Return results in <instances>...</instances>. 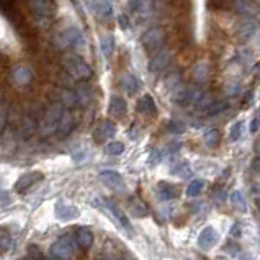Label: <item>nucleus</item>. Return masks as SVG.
Segmentation results:
<instances>
[{"label": "nucleus", "mask_w": 260, "mask_h": 260, "mask_svg": "<svg viewBox=\"0 0 260 260\" xmlns=\"http://www.w3.org/2000/svg\"><path fill=\"white\" fill-rule=\"evenodd\" d=\"M28 9L31 12L36 23L43 28L53 23L57 13V5L54 0H28Z\"/></svg>", "instance_id": "1"}, {"label": "nucleus", "mask_w": 260, "mask_h": 260, "mask_svg": "<svg viewBox=\"0 0 260 260\" xmlns=\"http://www.w3.org/2000/svg\"><path fill=\"white\" fill-rule=\"evenodd\" d=\"M54 46L57 49H66V48H74V49H79V48H84L85 44V38H84V33L76 25H69L54 35Z\"/></svg>", "instance_id": "2"}, {"label": "nucleus", "mask_w": 260, "mask_h": 260, "mask_svg": "<svg viewBox=\"0 0 260 260\" xmlns=\"http://www.w3.org/2000/svg\"><path fill=\"white\" fill-rule=\"evenodd\" d=\"M62 64L69 76L76 80H87L92 76L90 66H88L82 57H79L76 54H66L62 59Z\"/></svg>", "instance_id": "3"}, {"label": "nucleus", "mask_w": 260, "mask_h": 260, "mask_svg": "<svg viewBox=\"0 0 260 260\" xmlns=\"http://www.w3.org/2000/svg\"><path fill=\"white\" fill-rule=\"evenodd\" d=\"M92 205L96 206V208H100V210H103L105 213H108L110 216L113 218L123 229H126L128 233H133L129 219L126 218L124 211L115 202H111V200H107V198H96V200H93V202H92Z\"/></svg>", "instance_id": "4"}, {"label": "nucleus", "mask_w": 260, "mask_h": 260, "mask_svg": "<svg viewBox=\"0 0 260 260\" xmlns=\"http://www.w3.org/2000/svg\"><path fill=\"white\" fill-rule=\"evenodd\" d=\"M76 237L72 234H66L51 246L49 255L53 258H71L76 252Z\"/></svg>", "instance_id": "5"}, {"label": "nucleus", "mask_w": 260, "mask_h": 260, "mask_svg": "<svg viewBox=\"0 0 260 260\" xmlns=\"http://www.w3.org/2000/svg\"><path fill=\"white\" fill-rule=\"evenodd\" d=\"M64 113V108L61 103H56V105H51L49 110L46 111V115L43 118V123H41V135L43 136H51L54 135L57 131V126L59 121H61Z\"/></svg>", "instance_id": "6"}, {"label": "nucleus", "mask_w": 260, "mask_h": 260, "mask_svg": "<svg viewBox=\"0 0 260 260\" xmlns=\"http://www.w3.org/2000/svg\"><path fill=\"white\" fill-rule=\"evenodd\" d=\"M141 43H143L144 49L149 54H157L159 51L164 48L166 43V33L162 28H151L143 35L141 38Z\"/></svg>", "instance_id": "7"}, {"label": "nucleus", "mask_w": 260, "mask_h": 260, "mask_svg": "<svg viewBox=\"0 0 260 260\" xmlns=\"http://www.w3.org/2000/svg\"><path fill=\"white\" fill-rule=\"evenodd\" d=\"M0 13H2L15 26V29H18L20 33H23L26 29V21L23 18V15L17 10L13 0H0Z\"/></svg>", "instance_id": "8"}, {"label": "nucleus", "mask_w": 260, "mask_h": 260, "mask_svg": "<svg viewBox=\"0 0 260 260\" xmlns=\"http://www.w3.org/2000/svg\"><path fill=\"white\" fill-rule=\"evenodd\" d=\"M43 180H44V175H43V172H40V170L26 172V174L21 175L17 182H15V190H17V193H25Z\"/></svg>", "instance_id": "9"}, {"label": "nucleus", "mask_w": 260, "mask_h": 260, "mask_svg": "<svg viewBox=\"0 0 260 260\" xmlns=\"http://www.w3.org/2000/svg\"><path fill=\"white\" fill-rule=\"evenodd\" d=\"M116 135V128L115 124L108 121V120H103L99 124L95 126L93 129V139L95 143H107L108 139H111Z\"/></svg>", "instance_id": "10"}, {"label": "nucleus", "mask_w": 260, "mask_h": 260, "mask_svg": "<svg viewBox=\"0 0 260 260\" xmlns=\"http://www.w3.org/2000/svg\"><path fill=\"white\" fill-rule=\"evenodd\" d=\"M72 93H74V103H76V108L87 107L88 103L92 102V87L87 82H84V80H82V84H79L76 88H74Z\"/></svg>", "instance_id": "11"}, {"label": "nucleus", "mask_w": 260, "mask_h": 260, "mask_svg": "<svg viewBox=\"0 0 260 260\" xmlns=\"http://www.w3.org/2000/svg\"><path fill=\"white\" fill-rule=\"evenodd\" d=\"M218 239H219V234H218L216 229L208 226L198 236V247L202 250H210V249H213L214 246H216Z\"/></svg>", "instance_id": "12"}, {"label": "nucleus", "mask_w": 260, "mask_h": 260, "mask_svg": "<svg viewBox=\"0 0 260 260\" xmlns=\"http://www.w3.org/2000/svg\"><path fill=\"white\" fill-rule=\"evenodd\" d=\"M87 5L96 13V17L100 20L107 21L111 18L113 15V5H111V0H92V2H87Z\"/></svg>", "instance_id": "13"}, {"label": "nucleus", "mask_w": 260, "mask_h": 260, "mask_svg": "<svg viewBox=\"0 0 260 260\" xmlns=\"http://www.w3.org/2000/svg\"><path fill=\"white\" fill-rule=\"evenodd\" d=\"M31 79H33V72L28 66H17V68H13V71L10 74V80L18 87L28 85L31 82Z\"/></svg>", "instance_id": "14"}, {"label": "nucleus", "mask_w": 260, "mask_h": 260, "mask_svg": "<svg viewBox=\"0 0 260 260\" xmlns=\"http://www.w3.org/2000/svg\"><path fill=\"white\" fill-rule=\"evenodd\" d=\"M108 113L113 116V118H118V120H121V118L126 116L128 113V103L120 95H113L110 99V105H108Z\"/></svg>", "instance_id": "15"}, {"label": "nucleus", "mask_w": 260, "mask_h": 260, "mask_svg": "<svg viewBox=\"0 0 260 260\" xmlns=\"http://www.w3.org/2000/svg\"><path fill=\"white\" fill-rule=\"evenodd\" d=\"M100 180L105 185H108L110 188H115V190H120V191L124 190L123 177L118 172H115V170H103V172H100Z\"/></svg>", "instance_id": "16"}, {"label": "nucleus", "mask_w": 260, "mask_h": 260, "mask_svg": "<svg viewBox=\"0 0 260 260\" xmlns=\"http://www.w3.org/2000/svg\"><path fill=\"white\" fill-rule=\"evenodd\" d=\"M56 218L61 221H74L76 218H79V210L72 205H66L64 202H57L56 203Z\"/></svg>", "instance_id": "17"}, {"label": "nucleus", "mask_w": 260, "mask_h": 260, "mask_svg": "<svg viewBox=\"0 0 260 260\" xmlns=\"http://www.w3.org/2000/svg\"><path fill=\"white\" fill-rule=\"evenodd\" d=\"M138 111L141 115H144L147 118H155L157 116V107L151 95H143L138 100Z\"/></svg>", "instance_id": "18"}, {"label": "nucleus", "mask_w": 260, "mask_h": 260, "mask_svg": "<svg viewBox=\"0 0 260 260\" xmlns=\"http://www.w3.org/2000/svg\"><path fill=\"white\" fill-rule=\"evenodd\" d=\"M180 195V188L177 187L174 183H169V182H159L157 185V197L162 202H170V200L178 198Z\"/></svg>", "instance_id": "19"}, {"label": "nucleus", "mask_w": 260, "mask_h": 260, "mask_svg": "<svg viewBox=\"0 0 260 260\" xmlns=\"http://www.w3.org/2000/svg\"><path fill=\"white\" fill-rule=\"evenodd\" d=\"M74 126H76V118H74V115L71 113L69 110H64L62 113V118L61 121H59V126H57V138H66L69 135V133L74 129Z\"/></svg>", "instance_id": "20"}, {"label": "nucleus", "mask_w": 260, "mask_h": 260, "mask_svg": "<svg viewBox=\"0 0 260 260\" xmlns=\"http://www.w3.org/2000/svg\"><path fill=\"white\" fill-rule=\"evenodd\" d=\"M129 10L138 13L139 17H149V15H152L154 5L151 0H131Z\"/></svg>", "instance_id": "21"}, {"label": "nucleus", "mask_w": 260, "mask_h": 260, "mask_svg": "<svg viewBox=\"0 0 260 260\" xmlns=\"http://www.w3.org/2000/svg\"><path fill=\"white\" fill-rule=\"evenodd\" d=\"M74 237H76L77 246H80L82 249H88L93 242V234L90 229H87V228H79Z\"/></svg>", "instance_id": "22"}, {"label": "nucleus", "mask_w": 260, "mask_h": 260, "mask_svg": "<svg viewBox=\"0 0 260 260\" xmlns=\"http://www.w3.org/2000/svg\"><path fill=\"white\" fill-rule=\"evenodd\" d=\"M120 85L123 90L129 95H135L139 90V80L133 76V74H124V76L120 79Z\"/></svg>", "instance_id": "23"}, {"label": "nucleus", "mask_w": 260, "mask_h": 260, "mask_svg": "<svg viewBox=\"0 0 260 260\" xmlns=\"http://www.w3.org/2000/svg\"><path fill=\"white\" fill-rule=\"evenodd\" d=\"M169 62H170V54L169 53H160V51H159L157 54H154L152 61L149 64V69H151V72H159L162 69H166L169 66Z\"/></svg>", "instance_id": "24"}, {"label": "nucleus", "mask_w": 260, "mask_h": 260, "mask_svg": "<svg viewBox=\"0 0 260 260\" xmlns=\"http://www.w3.org/2000/svg\"><path fill=\"white\" fill-rule=\"evenodd\" d=\"M128 208H129V211H131V214L135 218H144V216L149 214V210H147L146 203L143 202V200H139V198H131Z\"/></svg>", "instance_id": "25"}, {"label": "nucleus", "mask_w": 260, "mask_h": 260, "mask_svg": "<svg viewBox=\"0 0 260 260\" xmlns=\"http://www.w3.org/2000/svg\"><path fill=\"white\" fill-rule=\"evenodd\" d=\"M100 48L105 56H110L115 51V38L113 35H103L100 38Z\"/></svg>", "instance_id": "26"}, {"label": "nucleus", "mask_w": 260, "mask_h": 260, "mask_svg": "<svg viewBox=\"0 0 260 260\" xmlns=\"http://www.w3.org/2000/svg\"><path fill=\"white\" fill-rule=\"evenodd\" d=\"M234 5V0H208V7L211 10H219V12H228L231 10Z\"/></svg>", "instance_id": "27"}, {"label": "nucleus", "mask_w": 260, "mask_h": 260, "mask_svg": "<svg viewBox=\"0 0 260 260\" xmlns=\"http://www.w3.org/2000/svg\"><path fill=\"white\" fill-rule=\"evenodd\" d=\"M231 205L241 213L247 211V203H246V198H244V195H242V191H234L233 193V195H231Z\"/></svg>", "instance_id": "28"}, {"label": "nucleus", "mask_w": 260, "mask_h": 260, "mask_svg": "<svg viewBox=\"0 0 260 260\" xmlns=\"http://www.w3.org/2000/svg\"><path fill=\"white\" fill-rule=\"evenodd\" d=\"M255 33V23L252 20H249V18H246L242 21V25H241V28H239V36L242 40H247V38H250L252 35Z\"/></svg>", "instance_id": "29"}, {"label": "nucleus", "mask_w": 260, "mask_h": 260, "mask_svg": "<svg viewBox=\"0 0 260 260\" xmlns=\"http://www.w3.org/2000/svg\"><path fill=\"white\" fill-rule=\"evenodd\" d=\"M203 139H205V144L208 147H216L219 144V141H221V135H219L218 129H210V131L205 133Z\"/></svg>", "instance_id": "30"}, {"label": "nucleus", "mask_w": 260, "mask_h": 260, "mask_svg": "<svg viewBox=\"0 0 260 260\" xmlns=\"http://www.w3.org/2000/svg\"><path fill=\"white\" fill-rule=\"evenodd\" d=\"M203 188H205V182L203 180H200V178H197V180H191L190 185L187 187V195L190 198H195L203 191Z\"/></svg>", "instance_id": "31"}, {"label": "nucleus", "mask_w": 260, "mask_h": 260, "mask_svg": "<svg viewBox=\"0 0 260 260\" xmlns=\"http://www.w3.org/2000/svg\"><path fill=\"white\" fill-rule=\"evenodd\" d=\"M208 72H210V71H208L206 64H198L195 68V71H193V77H195L197 82L203 84V82H206V79H208Z\"/></svg>", "instance_id": "32"}, {"label": "nucleus", "mask_w": 260, "mask_h": 260, "mask_svg": "<svg viewBox=\"0 0 260 260\" xmlns=\"http://www.w3.org/2000/svg\"><path fill=\"white\" fill-rule=\"evenodd\" d=\"M105 152L110 155H120L124 152V144L121 141H113V143H108L105 146Z\"/></svg>", "instance_id": "33"}, {"label": "nucleus", "mask_w": 260, "mask_h": 260, "mask_svg": "<svg viewBox=\"0 0 260 260\" xmlns=\"http://www.w3.org/2000/svg\"><path fill=\"white\" fill-rule=\"evenodd\" d=\"M213 102H214V100H213L208 93H202V95H200L198 99H197V102H195V108H197V110H208V108L211 107V103H213Z\"/></svg>", "instance_id": "34"}, {"label": "nucleus", "mask_w": 260, "mask_h": 260, "mask_svg": "<svg viewBox=\"0 0 260 260\" xmlns=\"http://www.w3.org/2000/svg\"><path fill=\"white\" fill-rule=\"evenodd\" d=\"M172 99H174L175 103H178V105H185V103H188V102H190L191 95L188 93L187 88H180V90H177V92L174 93Z\"/></svg>", "instance_id": "35"}, {"label": "nucleus", "mask_w": 260, "mask_h": 260, "mask_svg": "<svg viewBox=\"0 0 260 260\" xmlns=\"http://www.w3.org/2000/svg\"><path fill=\"white\" fill-rule=\"evenodd\" d=\"M228 105H229V103L226 100H222V102H213L211 107L206 110V113L210 115V116H214V115L221 113V111H224L228 108Z\"/></svg>", "instance_id": "36"}, {"label": "nucleus", "mask_w": 260, "mask_h": 260, "mask_svg": "<svg viewBox=\"0 0 260 260\" xmlns=\"http://www.w3.org/2000/svg\"><path fill=\"white\" fill-rule=\"evenodd\" d=\"M167 129L170 133H174V135H182L187 129V126H185L183 121H178V120H170L169 124H167Z\"/></svg>", "instance_id": "37"}, {"label": "nucleus", "mask_w": 260, "mask_h": 260, "mask_svg": "<svg viewBox=\"0 0 260 260\" xmlns=\"http://www.w3.org/2000/svg\"><path fill=\"white\" fill-rule=\"evenodd\" d=\"M190 166L188 164H185V162H180V164H177L172 167V174L174 175H180L182 178H187L190 175Z\"/></svg>", "instance_id": "38"}, {"label": "nucleus", "mask_w": 260, "mask_h": 260, "mask_svg": "<svg viewBox=\"0 0 260 260\" xmlns=\"http://www.w3.org/2000/svg\"><path fill=\"white\" fill-rule=\"evenodd\" d=\"M12 246V239L10 236L7 234L4 229H0V252H7Z\"/></svg>", "instance_id": "39"}, {"label": "nucleus", "mask_w": 260, "mask_h": 260, "mask_svg": "<svg viewBox=\"0 0 260 260\" xmlns=\"http://www.w3.org/2000/svg\"><path fill=\"white\" fill-rule=\"evenodd\" d=\"M241 131H242V123L237 121L231 126V129H229V139L231 141H237L241 138Z\"/></svg>", "instance_id": "40"}, {"label": "nucleus", "mask_w": 260, "mask_h": 260, "mask_svg": "<svg viewBox=\"0 0 260 260\" xmlns=\"http://www.w3.org/2000/svg\"><path fill=\"white\" fill-rule=\"evenodd\" d=\"M12 203V198L7 191H2L0 190V206H7Z\"/></svg>", "instance_id": "41"}, {"label": "nucleus", "mask_w": 260, "mask_h": 260, "mask_svg": "<svg viewBox=\"0 0 260 260\" xmlns=\"http://www.w3.org/2000/svg\"><path fill=\"white\" fill-rule=\"evenodd\" d=\"M28 250H29V257L43 258V252H40V247H38V246H29Z\"/></svg>", "instance_id": "42"}, {"label": "nucleus", "mask_w": 260, "mask_h": 260, "mask_svg": "<svg viewBox=\"0 0 260 260\" xmlns=\"http://www.w3.org/2000/svg\"><path fill=\"white\" fill-rule=\"evenodd\" d=\"M224 250L228 252V254L236 255V254H237V250H239V247H237L236 244H233V242H228L226 246H224Z\"/></svg>", "instance_id": "43"}, {"label": "nucleus", "mask_w": 260, "mask_h": 260, "mask_svg": "<svg viewBox=\"0 0 260 260\" xmlns=\"http://www.w3.org/2000/svg\"><path fill=\"white\" fill-rule=\"evenodd\" d=\"M229 234H231V237H241V224H239V222H234L231 231H229Z\"/></svg>", "instance_id": "44"}, {"label": "nucleus", "mask_w": 260, "mask_h": 260, "mask_svg": "<svg viewBox=\"0 0 260 260\" xmlns=\"http://www.w3.org/2000/svg\"><path fill=\"white\" fill-rule=\"evenodd\" d=\"M118 21H120V25H121L123 29H128L129 28V20H128V17H126V15H120V17H118Z\"/></svg>", "instance_id": "45"}, {"label": "nucleus", "mask_w": 260, "mask_h": 260, "mask_svg": "<svg viewBox=\"0 0 260 260\" xmlns=\"http://www.w3.org/2000/svg\"><path fill=\"white\" fill-rule=\"evenodd\" d=\"M252 169H254V172L260 174V155H258V157H255L254 160H252Z\"/></svg>", "instance_id": "46"}, {"label": "nucleus", "mask_w": 260, "mask_h": 260, "mask_svg": "<svg viewBox=\"0 0 260 260\" xmlns=\"http://www.w3.org/2000/svg\"><path fill=\"white\" fill-rule=\"evenodd\" d=\"M258 128H260V120L258 118H254V120H252V124H250V133H255Z\"/></svg>", "instance_id": "47"}, {"label": "nucleus", "mask_w": 260, "mask_h": 260, "mask_svg": "<svg viewBox=\"0 0 260 260\" xmlns=\"http://www.w3.org/2000/svg\"><path fill=\"white\" fill-rule=\"evenodd\" d=\"M4 124H5V111L0 108V131H2Z\"/></svg>", "instance_id": "48"}, {"label": "nucleus", "mask_w": 260, "mask_h": 260, "mask_svg": "<svg viewBox=\"0 0 260 260\" xmlns=\"http://www.w3.org/2000/svg\"><path fill=\"white\" fill-rule=\"evenodd\" d=\"M252 72H254V76L260 77V64H257L255 68H254V71H252Z\"/></svg>", "instance_id": "49"}, {"label": "nucleus", "mask_w": 260, "mask_h": 260, "mask_svg": "<svg viewBox=\"0 0 260 260\" xmlns=\"http://www.w3.org/2000/svg\"><path fill=\"white\" fill-rule=\"evenodd\" d=\"M255 152L260 154V141H257V143H255Z\"/></svg>", "instance_id": "50"}, {"label": "nucleus", "mask_w": 260, "mask_h": 260, "mask_svg": "<svg viewBox=\"0 0 260 260\" xmlns=\"http://www.w3.org/2000/svg\"><path fill=\"white\" fill-rule=\"evenodd\" d=\"M255 203H257V206H258V210H260V197H257V198H255Z\"/></svg>", "instance_id": "51"}, {"label": "nucleus", "mask_w": 260, "mask_h": 260, "mask_svg": "<svg viewBox=\"0 0 260 260\" xmlns=\"http://www.w3.org/2000/svg\"><path fill=\"white\" fill-rule=\"evenodd\" d=\"M0 187H2V180H0Z\"/></svg>", "instance_id": "52"}]
</instances>
